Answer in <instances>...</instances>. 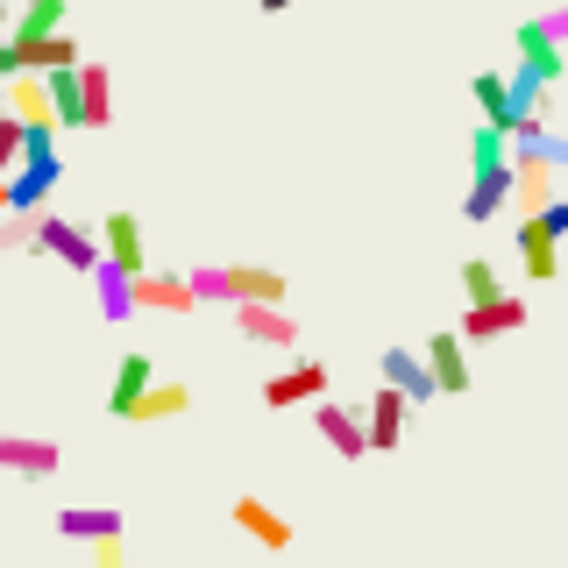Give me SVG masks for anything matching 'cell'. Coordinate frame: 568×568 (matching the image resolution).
Returning <instances> with one entry per match:
<instances>
[{"label":"cell","instance_id":"obj_25","mask_svg":"<svg viewBox=\"0 0 568 568\" xmlns=\"http://www.w3.org/2000/svg\"><path fill=\"white\" fill-rule=\"evenodd\" d=\"M64 29V0H14V43H29V36H58Z\"/></svg>","mask_w":568,"mask_h":568},{"label":"cell","instance_id":"obj_3","mask_svg":"<svg viewBox=\"0 0 568 568\" xmlns=\"http://www.w3.org/2000/svg\"><path fill=\"white\" fill-rule=\"evenodd\" d=\"M36 256H58L64 271H79V277H93V263H100V235L93 227H79V221H64V213H36Z\"/></svg>","mask_w":568,"mask_h":568},{"label":"cell","instance_id":"obj_27","mask_svg":"<svg viewBox=\"0 0 568 568\" xmlns=\"http://www.w3.org/2000/svg\"><path fill=\"white\" fill-rule=\"evenodd\" d=\"M58 532H64V540H114V532H121V511L71 505V511H58Z\"/></svg>","mask_w":568,"mask_h":568},{"label":"cell","instance_id":"obj_13","mask_svg":"<svg viewBox=\"0 0 568 568\" xmlns=\"http://www.w3.org/2000/svg\"><path fill=\"white\" fill-rule=\"evenodd\" d=\"M547 200H555V164L532 150H511V206L519 213H540Z\"/></svg>","mask_w":568,"mask_h":568},{"label":"cell","instance_id":"obj_5","mask_svg":"<svg viewBox=\"0 0 568 568\" xmlns=\"http://www.w3.org/2000/svg\"><path fill=\"white\" fill-rule=\"evenodd\" d=\"M313 434L327 440V455H342V462H363L369 455V434H363V413L342 398H313Z\"/></svg>","mask_w":568,"mask_h":568},{"label":"cell","instance_id":"obj_29","mask_svg":"<svg viewBox=\"0 0 568 568\" xmlns=\"http://www.w3.org/2000/svg\"><path fill=\"white\" fill-rule=\"evenodd\" d=\"M511 150H532V156H547L555 171H568V135H555V129H540L532 142H511Z\"/></svg>","mask_w":568,"mask_h":568},{"label":"cell","instance_id":"obj_18","mask_svg":"<svg viewBox=\"0 0 568 568\" xmlns=\"http://www.w3.org/2000/svg\"><path fill=\"white\" fill-rule=\"evenodd\" d=\"M93 298H100V320L106 327H121V320H135V277L121 271V263H93Z\"/></svg>","mask_w":568,"mask_h":568},{"label":"cell","instance_id":"obj_33","mask_svg":"<svg viewBox=\"0 0 568 568\" xmlns=\"http://www.w3.org/2000/svg\"><path fill=\"white\" fill-rule=\"evenodd\" d=\"M540 29H547V36H555V43H568V0H555V8H547V14H540Z\"/></svg>","mask_w":568,"mask_h":568},{"label":"cell","instance_id":"obj_9","mask_svg":"<svg viewBox=\"0 0 568 568\" xmlns=\"http://www.w3.org/2000/svg\"><path fill=\"white\" fill-rule=\"evenodd\" d=\"M58 462H64V448L58 440H43V434H0V469H14V476H58Z\"/></svg>","mask_w":568,"mask_h":568},{"label":"cell","instance_id":"obj_4","mask_svg":"<svg viewBox=\"0 0 568 568\" xmlns=\"http://www.w3.org/2000/svg\"><path fill=\"white\" fill-rule=\"evenodd\" d=\"M334 390V369L320 363V355H298V363H284L277 377H263V405L271 413H292V405H313Z\"/></svg>","mask_w":568,"mask_h":568},{"label":"cell","instance_id":"obj_26","mask_svg":"<svg viewBox=\"0 0 568 568\" xmlns=\"http://www.w3.org/2000/svg\"><path fill=\"white\" fill-rule=\"evenodd\" d=\"M185 413H192V390H185V384H150L129 426H150V419H185Z\"/></svg>","mask_w":568,"mask_h":568},{"label":"cell","instance_id":"obj_28","mask_svg":"<svg viewBox=\"0 0 568 568\" xmlns=\"http://www.w3.org/2000/svg\"><path fill=\"white\" fill-rule=\"evenodd\" d=\"M462 292H469V306H484V298L505 292V277H497L484 256H469V263H462Z\"/></svg>","mask_w":568,"mask_h":568},{"label":"cell","instance_id":"obj_22","mask_svg":"<svg viewBox=\"0 0 568 568\" xmlns=\"http://www.w3.org/2000/svg\"><path fill=\"white\" fill-rule=\"evenodd\" d=\"M469 93H476V106H484L490 129H511V121H519V106H511V79H505V71H476Z\"/></svg>","mask_w":568,"mask_h":568},{"label":"cell","instance_id":"obj_10","mask_svg":"<svg viewBox=\"0 0 568 568\" xmlns=\"http://www.w3.org/2000/svg\"><path fill=\"white\" fill-rule=\"evenodd\" d=\"M100 256L121 263L129 277L150 271V248H142V221H135V213H106V221H100Z\"/></svg>","mask_w":568,"mask_h":568},{"label":"cell","instance_id":"obj_8","mask_svg":"<svg viewBox=\"0 0 568 568\" xmlns=\"http://www.w3.org/2000/svg\"><path fill=\"white\" fill-rule=\"evenodd\" d=\"M377 369H384L390 390H405V405H434V398H440V384H434V369H426L419 348H384Z\"/></svg>","mask_w":568,"mask_h":568},{"label":"cell","instance_id":"obj_24","mask_svg":"<svg viewBox=\"0 0 568 568\" xmlns=\"http://www.w3.org/2000/svg\"><path fill=\"white\" fill-rule=\"evenodd\" d=\"M79 100H85V129L114 121V79H106V64H79Z\"/></svg>","mask_w":568,"mask_h":568},{"label":"cell","instance_id":"obj_23","mask_svg":"<svg viewBox=\"0 0 568 568\" xmlns=\"http://www.w3.org/2000/svg\"><path fill=\"white\" fill-rule=\"evenodd\" d=\"M511 43H519V64H532V71H547V79H561V71H568V58H561V43H555V36H547L540 22H519V36H511Z\"/></svg>","mask_w":568,"mask_h":568},{"label":"cell","instance_id":"obj_7","mask_svg":"<svg viewBox=\"0 0 568 568\" xmlns=\"http://www.w3.org/2000/svg\"><path fill=\"white\" fill-rule=\"evenodd\" d=\"M526 298L519 292H497V298H484V306H469V313H462V342H497V334H519L526 327Z\"/></svg>","mask_w":568,"mask_h":568},{"label":"cell","instance_id":"obj_31","mask_svg":"<svg viewBox=\"0 0 568 568\" xmlns=\"http://www.w3.org/2000/svg\"><path fill=\"white\" fill-rule=\"evenodd\" d=\"M540 227H547V235H555V242L568 235V200H561V192H555V200L540 206Z\"/></svg>","mask_w":568,"mask_h":568},{"label":"cell","instance_id":"obj_32","mask_svg":"<svg viewBox=\"0 0 568 568\" xmlns=\"http://www.w3.org/2000/svg\"><path fill=\"white\" fill-rule=\"evenodd\" d=\"M93 568H129V555H121V532H114V540H93Z\"/></svg>","mask_w":568,"mask_h":568},{"label":"cell","instance_id":"obj_6","mask_svg":"<svg viewBox=\"0 0 568 568\" xmlns=\"http://www.w3.org/2000/svg\"><path fill=\"white\" fill-rule=\"evenodd\" d=\"M235 334L242 342H263V348H298V320L284 313V298H242Z\"/></svg>","mask_w":568,"mask_h":568},{"label":"cell","instance_id":"obj_17","mask_svg":"<svg viewBox=\"0 0 568 568\" xmlns=\"http://www.w3.org/2000/svg\"><path fill=\"white\" fill-rule=\"evenodd\" d=\"M519 263L532 284H555V271H561V242L540 227V213H519Z\"/></svg>","mask_w":568,"mask_h":568},{"label":"cell","instance_id":"obj_19","mask_svg":"<svg viewBox=\"0 0 568 568\" xmlns=\"http://www.w3.org/2000/svg\"><path fill=\"white\" fill-rule=\"evenodd\" d=\"M8 114H14V121H29V129H58L43 71H14V79H8Z\"/></svg>","mask_w":568,"mask_h":568},{"label":"cell","instance_id":"obj_36","mask_svg":"<svg viewBox=\"0 0 568 568\" xmlns=\"http://www.w3.org/2000/svg\"><path fill=\"white\" fill-rule=\"evenodd\" d=\"M277 8H292V0H263V14H277Z\"/></svg>","mask_w":568,"mask_h":568},{"label":"cell","instance_id":"obj_21","mask_svg":"<svg viewBox=\"0 0 568 568\" xmlns=\"http://www.w3.org/2000/svg\"><path fill=\"white\" fill-rule=\"evenodd\" d=\"M50 85V114H58V129H85V100H79V64H58L43 71Z\"/></svg>","mask_w":568,"mask_h":568},{"label":"cell","instance_id":"obj_1","mask_svg":"<svg viewBox=\"0 0 568 568\" xmlns=\"http://www.w3.org/2000/svg\"><path fill=\"white\" fill-rule=\"evenodd\" d=\"M469 156H476V178H469V192H462V221L484 227L511 206V142H505V129L484 121V129L469 135Z\"/></svg>","mask_w":568,"mask_h":568},{"label":"cell","instance_id":"obj_15","mask_svg":"<svg viewBox=\"0 0 568 568\" xmlns=\"http://www.w3.org/2000/svg\"><path fill=\"white\" fill-rule=\"evenodd\" d=\"M426 369H434L440 398H462V390H469V342H462V334H434V342H426Z\"/></svg>","mask_w":568,"mask_h":568},{"label":"cell","instance_id":"obj_30","mask_svg":"<svg viewBox=\"0 0 568 568\" xmlns=\"http://www.w3.org/2000/svg\"><path fill=\"white\" fill-rule=\"evenodd\" d=\"M22 142H29V121L0 114V164H8V171H14V156H22Z\"/></svg>","mask_w":568,"mask_h":568},{"label":"cell","instance_id":"obj_2","mask_svg":"<svg viewBox=\"0 0 568 568\" xmlns=\"http://www.w3.org/2000/svg\"><path fill=\"white\" fill-rule=\"evenodd\" d=\"M192 292H200V306H242V298H284L292 284L277 271H263V263H200V271H185Z\"/></svg>","mask_w":568,"mask_h":568},{"label":"cell","instance_id":"obj_14","mask_svg":"<svg viewBox=\"0 0 568 568\" xmlns=\"http://www.w3.org/2000/svg\"><path fill=\"white\" fill-rule=\"evenodd\" d=\"M235 526H242L256 547H271V555H284V547H292V519H284V511H271L256 490H242V497H235Z\"/></svg>","mask_w":568,"mask_h":568},{"label":"cell","instance_id":"obj_34","mask_svg":"<svg viewBox=\"0 0 568 568\" xmlns=\"http://www.w3.org/2000/svg\"><path fill=\"white\" fill-rule=\"evenodd\" d=\"M14 71H22V64H14V43H0V85H8Z\"/></svg>","mask_w":568,"mask_h":568},{"label":"cell","instance_id":"obj_35","mask_svg":"<svg viewBox=\"0 0 568 568\" xmlns=\"http://www.w3.org/2000/svg\"><path fill=\"white\" fill-rule=\"evenodd\" d=\"M0 213H8V164H0Z\"/></svg>","mask_w":568,"mask_h":568},{"label":"cell","instance_id":"obj_12","mask_svg":"<svg viewBox=\"0 0 568 568\" xmlns=\"http://www.w3.org/2000/svg\"><path fill=\"white\" fill-rule=\"evenodd\" d=\"M363 434H369V455H390L405 440V390L377 384V398L363 405Z\"/></svg>","mask_w":568,"mask_h":568},{"label":"cell","instance_id":"obj_16","mask_svg":"<svg viewBox=\"0 0 568 568\" xmlns=\"http://www.w3.org/2000/svg\"><path fill=\"white\" fill-rule=\"evenodd\" d=\"M150 384H156L150 355L129 348V355L114 363V390H106V413H114V419H135V405H142V390H150Z\"/></svg>","mask_w":568,"mask_h":568},{"label":"cell","instance_id":"obj_11","mask_svg":"<svg viewBox=\"0 0 568 568\" xmlns=\"http://www.w3.org/2000/svg\"><path fill=\"white\" fill-rule=\"evenodd\" d=\"M200 306V292H192V277H171V271H142L135 277V313H192Z\"/></svg>","mask_w":568,"mask_h":568},{"label":"cell","instance_id":"obj_20","mask_svg":"<svg viewBox=\"0 0 568 568\" xmlns=\"http://www.w3.org/2000/svg\"><path fill=\"white\" fill-rule=\"evenodd\" d=\"M14 43V36H8ZM14 64L22 71H58V64H79V43L58 29V36H29V43H14Z\"/></svg>","mask_w":568,"mask_h":568}]
</instances>
